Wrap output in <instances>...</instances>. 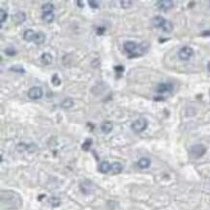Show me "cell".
<instances>
[{
  "instance_id": "4316f807",
  "label": "cell",
  "mask_w": 210,
  "mask_h": 210,
  "mask_svg": "<svg viewBox=\"0 0 210 210\" xmlns=\"http://www.w3.org/2000/svg\"><path fill=\"white\" fill-rule=\"evenodd\" d=\"M4 52H5V54H7L8 56H14V55H16V53H17L16 50L13 48H7L6 50L4 51Z\"/></svg>"
},
{
  "instance_id": "30bf717a",
  "label": "cell",
  "mask_w": 210,
  "mask_h": 210,
  "mask_svg": "<svg viewBox=\"0 0 210 210\" xmlns=\"http://www.w3.org/2000/svg\"><path fill=\"white\" fill-rule=\"evenodd\" d=\"M35 36H36V33L34 32L32 29L25 30L23 33V39H24V41H26V42H34Z\"/></svg>"
},
{
  "instance_id": "5bb4252c",
  "label": "cell",
  "mask_w": 210,
  "mask_h": 210,
  "mask_svg": "<svg viewBox=\"0 0 210 210\" xmlns=\"http://www.w3.org/2000/svg\"><path fill=\"white\" fill-rule=\"evenodd\" d=\"M151 165V161L148 158H140L138 162V166L139 169H147L150 167Z\"/></svg>"
},
{
  "instance_id": "52a82bcc",
  "label": "cell",
  "mask_w": 210,
  "mask_h": 210,
  "mask_svg": "<svg viewBox=\"0 0 210 210\" xmlns=\"http://www.w3.org/2000/svg\"><path fill=\"white\" fill-rule=\"evenodd\" d=\"M173 90V84H170V82H163V84H160L156 87V91L160 94H164V93H169V92H172Z\"/></svg>"
},
{
  "instance_id": "d4e9b609",
  "label": "cell",
  "mask_w": 210,
  "mask_h": 210,
  "mask_svg": "<svg viewBox=\"0 0 210 210\" xmlns=\"http://www.w3.org/2000/svg\"><path fill=\"white\" fill-rule=\"evenodd\" d=\"M51 84L54 86H59L61 84V80L59 79V77L57 76V74H54L51 77Z\"/></svg>"
},
{
  "instance_id": "ba28073f",
  "label": "cell",
  "mask_w": 210,
  "mask_h": 210,
  "mask_svg": "<svg viewBox=\"0 0 210 210\" xmlns=\"http://www.w3.org/2000/svg\"><path fill=\"white\" fill-rule=\"evenodd\" d=\"M166 22H167V19L163 17H161V16H156L151 19V23H152V25L156 28L162 29Z\"/></svg>"
},
{
  "instance_id": "44dd1931",
  "label": "cell",
  "mask_w": 210,
  "mask_h": 210,
  "mask_svg": "<svg viewBox=\"0 0 210 210\" xmlns=\"http://www.w3.org/2000/svg\"><path fill=\"white\" fill-rule=\"evenodd\" d=\"M14 18L18 23H22L24 21H25V15H24V13H22V12H19L14 17Z\"/></svg>"
},
{
  "instance_id": "83f0119b",
  "label": "cell",
  "mask_w": 210,
  "mask_h": 210,
  "mask_svg": "<svg viewBox=\"0 0 210 210\" xmlns=\"http://www.w3.org/2000/svg\"><path fill=\"white\" fill-rule=\"evenodd\" d=\"M7 13H6V11H4L3 9H1L0 10V22H1V24L6 21V18H7Z\"/></svg>"
},
{
  "instance_id": "cb8c5ba5",
  "label": "cell",
  "mask_w": 210,
  "mask_h": 210,
  "mask_svg": "<svg viewBox=\"0 0 210 210\" xmlns=\"http://www.w3.org/2000/svg\"><path fill=\"white\" fill-rule=\"evenodd\" d=\"M48 202H50V204L52 207H57V206H59V204H60V199L56 197H52L50 199Z\"/></svg>"
},
{
  "instance_id": "7402d4cb",
  "label": "cell",
  "mask_w": 210,
  "mask_h": 210,
  "mask_svg": "<svg viewBox=\"0 0 210 210\" xmlns=\"http://www.w3.org/2000/svg\"><path fill=\"white\" fill-rule=\"evenodd\" d=\"M10 71H13L15 73H18V74H24L25 73V70H24V68L21 65H15V66H12L11 68H10Z\"/></svg>"
},
{
  "instance_id": "7c38bea8",
  "label": "cell",
  "mask_w": 210,
  "mask_h": 210,
  "mask_svg": "<svg viewBox=\"0 0 210 210\" xmlns=\"http://www.w3.org/2000/svg\"><path fill=\"white\" fill-rule=\"evenodd\" d=\"M122 170H123V166H122V164H120L118 162H115L113 164H111L110 172H111L112 174H119Z\"/></svg>"
},
{
  "instance_id": "8fae6325",
  "label": "cell",
  "mask_w": 210,
  "mask_h": 210,
  "mask_svg": "<svg viewBox=\"0 0 210 210\" xmlns=\"http://www.w3.org/2000/svg\"><path fill=\"white\" fill-rule=\"evenodd\" d=\"M113 129V124L110 121H105L103 124L101 125V130L104 134H110Z\"/></svg>"
},
{
  "instance_id": "f1b7e54d",
  "label": "cell",
  "mask_w": 210,
  "mask_h": 210,
  "mask_svg": "<svg viewBox=\"0 0 210 210\" xmlns=\"http://www.w3.org/2000/svg\"><path fill=\"white\" fill-rule=\"evenodd\" d=\"M88 4H89V6L93 9L99 8V3L97 1H94V0H90V1H88Z\"/></svg>"
},
{
  "instance_id": "4fadbf2b",
  "label": "cell",
  "mask_w": 210,
  "mask_h": 210,
  "mask_svg": "<svg viewBox=\"0 0 210 210\" xmlns=\"http://www.w3.org/2000/svg\"><path fill=\"white\" fill-rule=\"evenodd\" d=\"M110 169H111V165L109 162H107V161L102 162L99 166V172L102 173H107L109 172H110Z\"/></svg>"
},
{
  "instance_id": "f546056e",
  "label": "cell",
  "mask_w": 210,
  "mask_h": 210,
  "mask_svg": "<svg viewBox=\"0 0 210 210\" xmlns=\"http://www.w3.org/2000/svg\"><path fill=\"white\" fill-rule=\"evenodd\" d=\"M96 31H97V34H99V35H103V33L106 31V28L105 27H98Z\"/></svg>"
},
{
  "instance_id": "6da1fadb",
  "label": "cell",
  "mask_w": 210,
  "mask_h": 210,
  "mask_svg": "<svg viewBox=\"0 0 210 210\" xmlns=\"http://www.w3.org/2000/svg\"><path fill=\"white\" fill-rule=\"evenodd\" d=\"M150 48V44L148 42H143L140 43L139 45H138L136 48L135 50V51L133 53L128 55L129 58H136V57H139V56H143L144 53L147 52V51L149 50Z\"/></svg>"
},
{
  "instance_id": "3957f363",
  "label": "cell",
  "mask_w": 210,
  "mask_h": 210,
  "mask_svg": "<svg viewBox=\"0 0 210 210\" xmlns=\"http://www.w3.org/2000/svg\"><path fill=\"white\" fill-rule=\"evenodd\" d=\"M206 152V147L203 144H195L190 149V154L193 158L199 159L202 157Z\"/></svg>"
},
{
  "instance_id": "277c9868",
  "label": "cell",
  "mask_w": 210,
  "mask_h": 210,
  "mask_svg": "<svg viewBox=\"0 0 210 210\" xmlns=\"http://www.w3.org/2000/svg\"><path fill=\"white\" fill-rule=\"evenodd\" d=\"M194 55V51L192 48H190L188 46H185L183 48H181L178 51V57L180 60L183 61H187L189 60L190 58Z\"/></svg>"
},
{
  "instance_id": "7a4b0ae2",
  "label": "cell",
  "mask_w": 210,
  "mask_h": 210,
  "mask_svg": "<svg viewBox=\"0 0 210 210\" xmlns=\"http://www.w3.org/2000/svg\"><path fill=\"white\" fill-rule=\"evenodd\" d=\"M148 126V122L145 118H139L133 122L131 125V129L133 130L135 133H141L143 132Z\"/></svg>"
},
{
  "instance_id": "d6a6232c",
  "label": "cell",
  "mask_w": 210,
  "mask_h": 210,
  "mask_svg": "<svg viewBox=\"0 0 210 210\" xmlns=\"http://www.w3.org/2000/svg\"><path fill=\"white\" fill-rule=\"evenodd\" d=\"M207 69H208V71L210 72V62L207 64Z\"/></svg>"
},
{
  "instance_id": "ac0fdd59",
  "label": "cell",
  "mask_w": 210,
  "mask_h": 210,
  "mask_svg": "<svg viewBox=\"0 0 210 210\" xmlns=\"http://www.w3.org/2000/svg\"><path fill=\"white\" fill-rule=\"evenodd\" d=\"M162 30L166 33H170L172 30H173V24L172 21H167V22L165 23V25L164 27L162 28Z\"/></svg>"
},
{
  "instance_id": "d6986e66",
  "label": "cell",
  "mask_w": 210,
  "mask_h": 210,
  "mask_svg": "<svg viewBox=\"0 0 210 210\" xmlns=\"http://www.w3.org/2000/svg\"><path fill=\"white\" fill-rule=\"evenodd\" d=\"M73 105H74V101H73V99H71V98H66L61 103L62 107H64V109H70V107H73Z\"/></svg>"
},
{
  "instance_id": "2e32d148",
  "label": "cell",
  "mask_w": 210,
  "mask_h": 210,
  "mask_svg": "<svg viewBox=\"0 0 210 210\" xmlns=\"http://www.w3.org/2000/svg\"><path fill=\"white\" fill-rule=\"evenodd\" d=\"M46 40V36L45 34L42 33V32H38L36 33V36H35V40H34V43L37 44V45H41Z\"/></svg>"
},
{
  "instance_id": "484cf974",
  "label": "cell",
  "mask_w": 210,
  "mask_h": 210,
  "mask_svg": "<svg viewBox=\"0 0 210 210\" xmlns=\"http://www.w3.org/2000/svg\"><path fill=\"white\" fill-rule=\"evenodd\" d=\"M132 4H133V2H132L131 0H122V1H120L121 7L124 8V9L130 8L132 6Z\"/></svg>"
},
{
  "instance_id": "e0dca14e",
  "label": "cell",
  "mask_w": 210,
  "mask_h": 210,
  "mask_svg": "<svg viewBox=\"0 0 210 210\" xmlns=\"http://www.w3.org/2000/svg\"><path fill=\"white\" fill-rule=\"evenodd\" d=\"M53 18H54L53 13H44L42 16V19L47 23H51L53 21Z\"/></svg>"
},
{
  "instance_id": "603a6c76",
  "label": "cell",
  "mask_w": 210,
  "mask_h": 210,
  "mask_svg": "<svg viewBox=\"0 0 210 210\" xmlns=\"http://www.w3.org/2000/svg\"><path fill=\"white\" fill-rule=\"evenodd\" d=\"M91 144H92V139H86L84 140V143H82L81 145V149L84 150V151H88L91 147Z\"/></svg>"
},
{
  "instance_id": "4dcf8cb0",
  "label": "cell",
  "mask_w": 210,
  "mask_h": 210,
  "mask_svg": "<svg viewBox=\"0 0 210 210\" xmlns=\"http://www.w3.org/2000/svg\"><path fill=\"white\" fill-rule=\"evenodd\" d=\"M114 70L119 74V73H121V72L124 71V67H123V66H115V67H114Z\"/></svg>"
},
{
  "instance_id": "9c48e42d",
  "label": "cell",
  "mask_w": 210,
  "mask_h": 210,
  "mask_svg": "<svg viewBox=\"0 0 210 210\" xmlns=\"http://www.w3.org/2000/svg\"><path fill=\"white\" fill-rule=\"evenodd\" d=\"M136 47H138V45H136L134 41H126L123 44V48H124V51L128 53V55L135 51Z\"/></svg>"
},
{
  "instance_id": "1f68e13d",
  "label": "cell",
  "mask_w": 210,
  "mask_h": 210,
  "mask_svg": "<svg viewBox=\"0 0 210 210\" xmlns=\"http://www.w3.org/2000/svg\"><path fill=\"white\" fill-rule=\"evenodd\" d=\"M77 4H79V7H80V8H84V2H81V1H77Z\"/></svg>"
},
{
  "instance_id": "ffe728a7",
  "label": "cell",
  "mask_w": 210,
  "mask_h": 210,
  "mask_svg": "<svg viewBox=\"0 0 210 210\" xmlns=\"http://www.w3.org/2000/svg\"><path fill=\"white\" fill-rule=\"evenodd\" d=\"M53 9H54V7H53V4L51 3H45L42 6V10L44 13H52Z\"/></svg>"
},
{
  "instance_id": "5b68a950",
  "label": "cell",
  "mask_w": 210,
  "mask_h": 210,
  "mask_svg": "<svg viewBox=\"0 0 210 210\" xmlns=\"http://www.w3.org/2000/svg\"><path fill=\"white\" fill-rule=\"evenodd\" d=\"M156 7L162 11H169L174 7V2L172 0H160L156 2Z\"/></svg>"
},
{
  "instance_id": "8992f818",
  "label": "cell",
  "mask_w": 210,
  "mask_h": 210,
  "mask_svg": "<svg viewBox=\"0 0 210 210\" xmlns=\"http://www.w3.org/2000/svg\"><path fill=\"white\" fill-rule=\"evenodd\" d=\"M28 97L32 100H39L43 97V90L41 87L34 86L28 91Z\"/></svg>"
},
{
  "instance_id": "9a60e30c",
  "label": "cell",
  "mask_w": 210,
  "mask_h": 210,
  "mask_svg": "<svg viewBox=\"0 0 210 210\" xmlns=\"http://www.w3.org/2000/svg\"><path fill=\"white\" fill-rule=\"evenodd\" d=\"M41 61L44 65H50L52 61V56L50 54V53L45 52V53H43L42 56H41Z\"/></svg>"
}]
</instances>
